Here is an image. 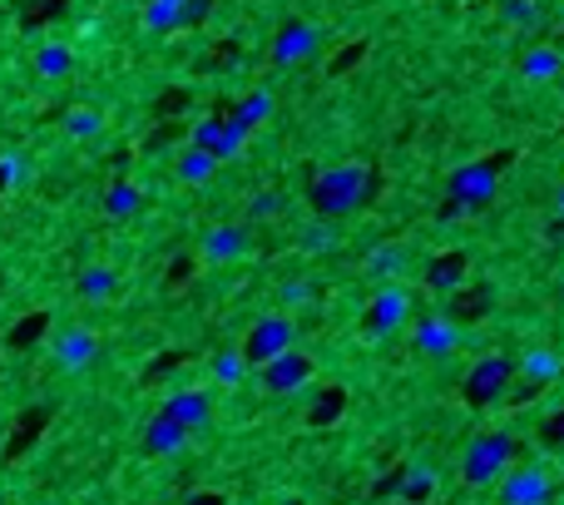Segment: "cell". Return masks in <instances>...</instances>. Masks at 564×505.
I'll return each instance as SVG.
<instances>
[{
  "label": "cell",
  "instance_id": "obj_16",
  "mask_svg": "<svg viewBox=\"0 0 564 505\" xmlns=\"http://www.w3.org/2000/svg\"><path fill=\"white\" fill-rule=\"evenodd\" d=\"M70 70H75V55H70V45H45V50H35V75L64 80Z\"/></svg>",
  "mask_w": 564,
  "mask_h": 505
},
{
  "label": "cell",
  "instance_id": "obj_2",
  "mask_svg": "<svg viewBox=\"0 0 564 505\" xmlns=\"http://www.w3.org/2000/svg\"><path fill=\"white\" fill-rule=\"evenodd\" d=\"M511 382H515L511 357H480V362L466 372V387H460V397H466L476 411H485L490 401H501L505 392H511Z\"/></svg>",
  "mask_w": 564,
  "mask_h": 505
},
{
  "label": "cell",
  "instance_id": "obj_26",
  "mask_svg": "<svg viewBox=\"0 0 564 505\" xmlns=\"http://www.w3.org/2000/svg\"><path fill=\"white\" fill-rule=\"evenodd\" d=\"M99 124H105V119H99V109H70V115H64V130L75 134V140H89V134H99Z\"/></svg>",
  "mask_w": 564,
  "mask_h": 505
},
{
  "label": "cell",
  "instance_id": "obj_22",
  "mask_svg": "<svg viewBox=\"0 0 564 505\" xmlns=\"http://www.w3.org/2000/svg\"><path fill=\"white\" fill-rule=\"evenodd\" d=\"M214 154H203V149H183L179 154V179L183 183H208L214 179Z\"/></svg>",
  "mask_w": 564,
  "mask_h": 505
},
{
  "label": "cell",
  "instance_id": "obj_15",
  "mask_svg": "<svg viewBox=\"0 0 564 505\" xmlns=\"http://www.w3.org/2000/svg\"><path fill=\"white\" fill-rule=\"evenodd\" d=\"M341 411H347V392L322 387L317 397H312V407H308V426H332V421H341Z\"/></svg>",
  "mask_w": 564,
  "mask_h": 505
},
{
  "label": "cell",
  "instance_id": "obj_31",
  "mask_svg": "<svg viewBox=\"0 0 564 505\" xmlns=\"http://www.w3.org/2000/svg\"><path fill=\"white\" fill-rule=\"evenodd\" d=\"M560 70V60H554V50H535L530 60H525V75H554Z\"/></svg>",
  "mask_w": 564,
  "mask_h": 505
},
{
  "label": "cell",
  "instance_id": "obj_3",
  "mask_svg": "<svg viewBox=\"0 0 564 505\" xmlns=\"http://www.w3.org/2000/svg\"><path fill=\"white\" fill-rule=\"evenodd\" d=\"M248 134L253 130L228 109V115H214V119H199V124H193V149L214 154V159H233V154L248 144Z\"/></svg>",
  "mask_w": 564,
  "mask_h": 505
},
{
  "label": "cell",
  "instance_id": "obj_24",
  "mask_svg": "<svg viewBox=\"0 0 564 505\" xmlns=\"http://www.w3.org/2000/svg\"><path fill=\"white\" fill-rule=\"evenodd\" d=\"M233 115L243 119L248 130H253V124H263V119L273 115V95H267V89H253V95H248L243 105H233Z\"/></svg>",
  "mask_w": 564,
  "mask_h": 505
},
{
  "label": "cell",
  "instance_id": "obj_12",
  "mask_svg": "<svg viewBox=\"0 0 564 505\" xmlns=\"http://www.w3.org/2000/svg\"><path fill=\"white\" fill-rule=\"evenodd\" d=\"M183 441H189V431H183L179 421L169 417V411H154V421L144 426V446H149L154 456H173V452H183Z\"/></svg>",
  "mask_w": 564,
  "mask_h": 505
},
{
  "label": "cell",
  "instance_id": "obj_7",
  "mask_svg": "<svg viewBox=\"0 0 564 505\" xmlns=\"http://www.w3.org/2000/svg\"><path fill=\"white\" fill-rule=\"evenodd\" d=\"M406 312H411V302H406V292H401V288H382V292H372V308H367V317H362L367 337H386V333H396V327L406 323Z\"/></svg>",
  "mask_w": 564,
  "mask_h": 505
},
{
  "label": "cell",
  "instance_id": "obj_1",
  "mask_svg": "<svg viewBox=\"0 0 564 505\" xmlns=\"http://www.w3.org/2000/svg\"><path fill=\"white\" fill-rule=\"evenodd\" d=\"M376 199V173L367 164H337V169H322L317 179L308 183V208L317 218H347L362 204Z\"/></svg>",
  "mask_w": 564,
  "mask_h": 505
},
{
  "label": "cell",
  "instance_id": "obj_29",
  "mask_svg": "<svg viewBox=\"0 0 564 505\" xmlns=\"http://www.w3.org/2000/svg\"><path fill=\"white\" fill-rule=\"evenodd\" d=\"M421 347H427V352H446V347H451V327L446 323H427V327H421Z\"/></svg>",
  "mask_w": 564,
  "mask_h": 505
},
{
  "label": "cell",
  "instance_id": "obj_11",
  "mask_svg": "<svg viewBox=\"0 0 564 505\" xmlns=\"http://www.w3.org/2000/svg\"><path fill=\"white\" fill-rule=\"evenodd\" d=\"M466 278H470V258L460 253V248L436 253V258L427 263V288L431 292H456V288H466Z\"/></svg>",
  "mask_w": 564,
  "mask_h": 505
},
{
  "label": "cell",
  "instance_id": "obj_30",
  "mask_svg": "<svg viewBox=\"0 0 564 505\" xmlns=\"http://www.w3.org/2000/svg\"><path fill=\"white\" fill-rule=\"evenodd\" d=\"M243 352H224V357H218V362H214V376H218V382H238V376H243Z\"/></svg>",
  "mask_w": 564,
  "mask_h": 505
},
{
  "label": "cell",
  "instance_id": "obj_17",
  "mask_svg": "<svg viewBox=\"0 0 564 505\" xmlns=\"http://www.w3.org/2000/svg\"><path fill=\"white\" fill-rule=\"evenodd\" d=\"M183 5L189 0H149V11H144V25L149 31H183Z\"/></svg>",
  "mask_w": 564,
  "mask_h": 505
},
{
  "label": "cell",
  "instance_id": "obj_8",
  "mask_svg": "<svg viewBox=\"0 0 564 505\" xmlns=\"http://www.w3.org/2000/svg\"><path fill=\"white\" fill-rule=\"evenodd\" d=\"M199 253H203L208 263H233V258H243V253H248V228H243V224H214L208 233H203Z\"/></svg>",
  "mask_w": 564,
  "mask_h": 505
},
{
  "label": "cell",
  "instance_id": "obj_33",
  "mask_svg": "<svg viewBox=\"0 0 564 505\" xmlns=\"http://www.w3.org/2000/svg\"><path fill=\"white\" fill-rule=\"evenodd\" d=\"M183 505H228L218 491H193V495H183Z\"/></svg>",
  "mask_w": 564,
  "mask_h": 505
},
{
  "label": "cell",
  "instance_id": "obj_19",
  "mask_svg": "<svg viewBox=\"0 0 564 505\" xmlns=\"http://www.w3.org/2000/svg\"><path fill=\"white\" fill-rule=\"evenodd\" d=\"M511 505H540L544 501V476L540 471H520L511 476V491H505Z\"/></svg>",
  "mask_w": 564,
  "mask_h": 505
},
{
  "label": "cell",
  "instance_id": "obj_38",
  "mask_svg": "<svg viewBox=\"0 0 564 505\" xmlns=\"http://www.w3.org/2000/svg\"><path fill=\"white\" fill-rule=\"evenodd\" d=\"M55 5H60V0H35V21H50Z\"/></svg>",
  "mask_w": 564,
  "mask_h": 505
},
{
  "label": "cell",
  "instance_id": "obj_34",
  "mask_svg": "<svg viewBox=\"0 0 564 505\" xmlns=\"http://www.w3.org/2000/svg\"><path fill=\"white\" fill-rule=\"evenodd\" d=\"M173 362H179V352H169V357H159V362H149V372H144V376H149V382H154V376H169Z\"/></svg>",
  "mask_w": 564,
  "mask_h": 505
},
{
  "label": "cell",
  "instance_id": "obj_28",
  "mask_svg": "<svg viewBox=\"0 0 564 505\" xmlns=\"http://www.w3.org/2000/svg\"><path fill=\"white\" fill-rule=\"evenodd\" d=\"M283 204H288L283 194H253L248 199V218H273V214H283Z\"/></svg>",
  "mask_w": 564,
  "mask_h": 505
},
{
  "label": "cell",
  "instance_id": "obj_18",
  "mask_svg": "<svg viewBox=\"0 0 564 505\" xmlns=\"http://www.w3.org/2000/svg\"><path fill=\"white\" fill-rule=\"evenodd\" d=\"M115 288H119V273L115 268H85V273H80V282H75V292H80V298H89V302H105Z\"/></svg>",
  "mask_w": 564,
  "mask_h": 505
},
{
  "label": "cell",
  "instance_id": "obj_27",
  "mask_svg": "<svg viewBox=\"0 0 564 505\" xmlns=\"http://www.w3.org/2000/svg\"><path fill=\"white\" fill-rule=\"evenodd\" d=\"M431 491H436V476H431V471H411V476H406V501H411V505H421V501H431Z\"/></svg>",
  "mask_w": 564,
  "mask_h": 505
},
{
  "label": "cell",
  "instance_id": "obj_13",
  "mask_svg": "<svg viewBox=\"0 0 564 505\" xmlns=\"http://www.w3.org/2000/svg\"><path fill=\"white\" fill-rule=\"evenodd\" d=\"M159 411H169L183 431H199V426H208V392H173Z\"/></svg>",
  "mask_w": 564,
  "mask_h": 505
},
{
  "label": "cell",
  "instance_id": "obj_39",
  "mask_svg": "<svg viewBox=\"0 0 564 505\" xmlns=\"http://www.w3.org/2000/svg\"><path fill=\"white\" fill-rule=\"evenodd\" d=\"M288 505H302V501H288Z\"/></svg>",
  "mask_w": 564,
  "mask_h": 505
},
{
  "label": "cell",
  "instance_id": "obj_4",
  "mask_svg": "<svg viewBox=\"0 0 564 505\" xmlns=\"http://www.w3.org/2000/svg\"><path fill=\"white\" fill-rule=\"evenodd\" d=\"M283 352H292V323L288 317H257V323L248 327V337H243V362L267 366L273 357H283Z\"/></svg>",
  "mask_w": 564,
  "mask_h": 505
},
{
  "label": "cell",
  "instance_id": "obj_14",
  "mask_svg": "<svg viewBox=\"0 0 564 505\" xmlns=\"http://www.w3.org/2000/svg\"><path fill=\"white\" fill-rule=\"evenodd\" d=\"M490 312V288H456L451 292V323H480Z\"/></svg>",
  "mask_w": 564,
  "mask_h": 505
},
{
  "label": "cell",
  "instance_id": "obj_9",
  "mask_svg": "<svg viewBox=\"0 0 564 505\" xmlns=\"http://www.w3.org/2000/svg\"><path fill=\"white\" fill-rule=\"evenodd\" d=\"M308 376H312V362H308V357H302V352H283V357H273V362L263 366V387L283 397V392H298Z\"/></svg>",
  "mask_w": 564,
  "mask_h": 505
},
{
  "label": "cell",
  "instance_id": "obj_23",
  "mask_svg": "<svg viewBox=\"0 0 564 505\" xmlns=\"http://www.w3.org/2000/svg\"><path fill=\"white\" fill-rule=\"evenodd\" d=\"M45 327H50V312H31V317H21L11 333V347L15 352H25V347H35L45 337Z\"/></svg>",
  "mask_w": 564,
  "mask_h": 505
},
{
  "label": "cell",
  "instance_id": "obj_21",
  "mask_svg": "<svg viewBox=\"0 0 564 505\" xmlns=\"http://www.w3.org/2000/svg\"><path fill=\"white\" fill-rule=\"evenodd\" d=\"M105 214L109 218H134L139 214V189L129 179H115V189L105 194Z\"/></svg>",
  "mask_w": 564,
  "mask_h": 505
},
{
  "label": "cell",
  "instance_id": "obj_32",
  "mask_svg": "<svg viewBox=\"0 0 564 505\" xmlns=\"http://www.w3.org/2000/svg\"><path fill=\"white\" fill-rule=\"evenodd\" d=\"M208 11H214V0H189V5H183V25L208 21Z\"/></svg>",
  "mask_w": 564,
  "mask_h": 505
},
{
  "label": "cell",
  "instance_id": "obj_10",
  "mask_svg": "<svg viewBox=\"0 0 564 505\" xmlns=\"http://www.w3.org/2000/svg\"><path fill=\"white\" fill-rule=\"evenodd\" d=\"M312 50H317V31H312L308 21H288L283 31H277V40H273L277 65H298V60H308Z\"/></svg>",
  "mask_w": 564,
  "mask_h": 505
},
{
  "label": "cell",
  "instance_id": "obj_25",
  "mask_svg": "<svg viewBox=\"0 0 564 505\" xmlns=\"http://www.w3.org/2000/svg\"><path fill=\"white\" fill-rule=\"evenodd\" d=\"M89 357H95V337H89L85 327H80V333H70V337L60 342V362L80 366V362H89Z\"/></svg>",
  "mask_w": 564,
  "mask_h": 505
},
{
  "label": "cell",
  "instance_id": "obj_5",
  "mask_svg": "<svg viewBox=\"0 0 564 505\" xmlns=\"http://www.w3.org/2000/svg\"><path fill=\"white\" fill-rule=\"evenodd\" d=\"M505 461H511V436H480L476 446L466 452V481L470 485H485V481H495V476L505 471Z\"/></svg>",
  "mask_w": 564,
  "mask_h": 505
},
{
  "label": "cell",
  "instance_id": "obj_6",
  "mask_svg": "<svg viewBox=\"0 0 564 505\" xmlns=\"http://www.w3.org/2000/svg\"><path fill=\"white\" fill-rule=\"evenodd\" d=\"M495 194V164H466L460 173H451V194L460 208H480Z\"/></svg>",
  "mask_w": 564,
  "mask_h": 505
},
{
  "label": "cell",
  "instance_id": "obj_36",
  "mask_svg": "<svg viewBox=\"0 0 564 505\" xmlns=\"http://www.w3.org/2000/svg\"><path fill=\"white\" fill-rule=\"evenodd\" d=\"M283 298H288V302H302V298H308V282H288V288H283Z\"/></svg>",
  "mask_w": 564,
  "mask_h": 505
},
{
  "label": "cell",
  "instance_id": "obj_20",
  "mask_svg": "<svg viewBox=\"0 0 564 505\" xmlns=\"http://www.w3.org/2000/svg\"><path fill=\"white\" fill-rule=\"evenodd\" d=\"M40 431H45V411H40V407L25 411L21 426H15V436H11V446H5V456H11V461H21L25 446H31V441H40Z\"/></svg>",
  "mask_w": 564,
  "mask_h": 505
},
{
  "label": "cell",
  "instance_id": "obj_37",
  "mask_svg": "<svg viewBox=\"0 0 564 505\" xmlns=\"http://www.w3.org/2000/svg\"><path fill=\"white\" fill-rule=\"evenodd\" d=\"M525 11H530L525 0H505V15H511V21H525Z\"/></svg>",
  "mask_w": 564,
  "mask_h": 505
},
{
  "label": "cell",
  "instance_id": "obj_35",
  "mask_svg": "<svg viewBox=\"0 0 564 505\" xmlns=\"http://www.w3.org/2000/svg\"><path fill=\"white\" fill-rule=\"evenodd\" d=\"M544 441H550V446H554V441H564V417H550V421H544Z\"/></svg>",
  "mask_w": 564,
  "mask_h": 505
}]
</instances>
